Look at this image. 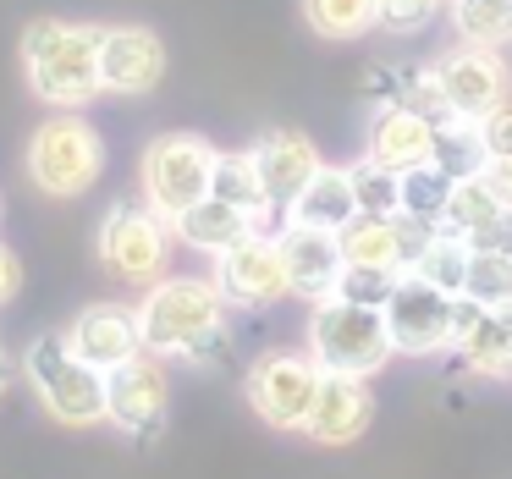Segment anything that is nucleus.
I'll return each mask as SVG.
<instances>
[{
  "instance_id": "f257e3e1",
  "label": "nucleus",
  "mask_w": 512,
  "mask_h": 479,
  "mask_svg": "<svg viewBox=\"0 0 512 479\" xmlns=\"http://www.w3.org/2000/svg\"><path fill=\"white\" fill-rule=\"evenodd\" d=\"M23 72L28 89L56 111H83L100 100V28L94 23H67V17H39L23 28Z\"/></svg>"
},
{
  "instance_id": "f03ea898",
  "label": "nucleus",
  "mask_w": 512,
  "mask_h": 479,
  "mask_svg": "<svg viewBox=\"0 0 512 479\" xmlns=\"http://www.w3.org/2000/svg\"><path fill=\"white\" fill-rule=\"evenodd\" d=\"M138 336L160 358H210L226 342V298L215 276H160L138 303Z\"/></svg>"
},
{
  "instance_id": "7ed1b4c3",
  "label": "nucleus",
  "mask_w": 512,
  "mask_h": 479,
  "mask_svg": "<svg viewBox=\"0 0 512 479\" xmlns=\"http://www.w3.org/2000/svg\"><path fill=\"white\" fill-rule=\"evenodd\" d=\"M397 353L386 331V309L369 303H347V298H325L309 314V358L325 375H358L369 380L386 358Z\"/></svg>"
},
{
  "instance_id": "20e7f679",
  "label": "nucleus",
  "mask_w": 512,
  "mask_h": 479,
  "mask_svg": "<svg viewBox=\"0 0 512 479\" xmlns=\"http://www.w3.org/2000/svg\"><path fill=\"white\" fill-rule=\"evenodd\" d=\"M23 375L56 424H67V430L105 424V375L72 353L67 336H39L23 353Z\"/></svg>"
},
{
  "instance_id": "39448f33",
  "label": "nucleus",
  "mask_w": 512,
  "mask_h": 479,
  "mask_svg": "<svg viewBox=\"0 0 512 479\" xmlns=\"http://www.w3.org/2000/svg\"><path fill=\"white\" fill-rule=\"evenodd\" d=\"M215 160L221 149L199 133H160L138 160V182H144V204L160 210L166 221H177L182 210H193L199 199H210Z\"/></svg>"
},
{
  "instance_id": "423d86ee",
  "label": "nucleus",
  "mask_w": 512,
  "mask_h": 479,
  "mask_svg": "<svg viewBox=\"0 0 512 479\" xmlns=\"http://www.w3.org/2000/svg\"><path fill=\"white\" fill-rule=\"evenodd\" d=\"M105 171V144L83 116H50L28 138V177L50 199H78L100 182Z\"/></svg>"
},
{
  "instance_id": "0eeeda50",
  "label": "nucleus",
  "mask_w": 512,
  "mask_h": 479,
  "mask_svg": "<svg viewBox=\"0 0 512 479\" xmlns=\"http://www.w3.org/2000/svg\"><path fill=\"white\" fill-rule=\"evenodd\" d=\"M100 265L127 287H155L171 259V221L149 204H111L100 221Z\"/></svg>"
},
{
  "instance_id": "6e6552de",
  "label": "nucleus",
  "mask_w": 512,
  "mask_h": 479,
  "mask_svg": "<svg viewBox=\"0 0 512 479\" xmlns=\"http://www.w3.org/2000/svg\"><path fill=\"white\" fill-rule=\"evenodd\" d=\"M386 331H391L397 353H413V358L446 353L457 336V298L430 287L419 270H402L391 298H386Z\"/></svg>"
},
{
  "instance_id": "1a4fd4ad",
  "label": "nucleus",
  "mask_w": 512,
  "mask_h": 479,
  "mask_svg": "<svg viewBox=\"0 0 512 479\" xmlns=\"http://www.w3.org/2000/svg\"><path fill=\"white\" fill-rule=\"evenodd\" d=\"M325 369L303 353H265L248 369V408L270 424V430H303L309 408L320 397Z\"/></svg>"
},
{
  "instance_id": "9d476101",
  "label": "nucleus",
  "mask_w": 512,
  "mask_h": 479,
  "mask_svg": "<svg viewBox=\"0 0 512 479\" xmlns=\"http://www.w3.org/2000/svg\"><path fill=\"white\" fill-rule=\"evenodd\" d=\"M430 83L446 100V111L463 116V122H479L496 105H507V61L485 45H463L457 39V50H446L430 67Z\"/></svg>"
},
{
  "instance_id": "9b49d317",
  "label": "nucleus",
  "mask_w": 512,
  "mask_h": 479,
  "mask_svg": "<svg viewBox=\"0 0 512 479\" xmlns=\"http://www.w3.org/2000/svg\"><path fill=\"white\" fill-rule=\"evenodd\" d=\"M441 232V226L430 221H413V215H353V221L336 232V243H342V259L347 265H369V270H391V276H402V270L419 265V254L430 248V237Z\"/></svg>"
},
{
  "instance_id": "f8f14e48",
  "label": "nucleus",
  "mask_w": 512,
  "mask_h": 479,
  "mask_svg": "<svg viewBox=\"0 0 512 479\" xmlns=\"http://www.w3.org/2000/svg\"><path fill=\"white\" fill-rule=\"evenodd\" d=\"M215 287L237 309H265V303L287 298V265H281V243L265 232L237 237L226 254H215Z\"/></svg>"
},
{
  "instance_id": "ddd939ff",
  "label": "nucleus",
  "mask_w": 512,
  "mask_h": 479,
  "mask_svg": "<svg viewBox=\"0 0 512 479\" xmlns=\"http://www.w3.org/2000/svg\"><path fill=\"white\" fill-rule=\"evenodd\" d=\"M166 402H171V380L160 353H149V347L105 375V419L127 435H155L160 419H166Z\"/></svg>"
},
{
  "instance_id": "4468645a",
  "label": "nucleus",
  "mask_w": 512,
  "mask_h": 479,
  "mask_svg": "<svg viewBox=\"0 0 512 479\" xmlns=\"http://www.w3.org/2000/svg\"><path fill=\"white\" fill-rule=\"evenodd\" d=\"M166 78V45H160L155 28L144 23H116L100 28V89L138 100V94H155Z\"/></svg>"
},
{
  "instance_id": "2eb2a0df",
  "label": "nucleus",
  "mask_w": 512,
  "mask_h": 479,
  "mask_svg": "<svg viewBox=\"0 0 512 479\" xmlns=\"http://www.w3.org/2000/svg\"><path fill=\"white\" fill-rule=\"evenodd\" d=\"M441 232L463 237L468 248H512V210H507V199L496 193L490 171H474V177L452 182Z\"/></svg>"
},
{
  "instance_id": "dca6fc26",
  "label": "nucleus",
  "mask_w": 512,
  "mask_h": 479,
  "mask_svg": "<svg viewBox=\"0 0 512 479\" xmlns=\"http://www.w3.org/2000/svg\"><path fill=\"white\" fill-rule=\"evenodd\" d=\"M67 347L83 358V364H94L100 375H111V369H122L127 358L144 353V336H138V314L122 309V303H89V309L78 314V320L67 325Z\"/></svg>"
},
{
  "instance_id": "f3484780",
  "label": "nucleus",
  "mask_w": 512,
  "mask_h": 479,
  "mask_svg": "<svg viewBox=\"0 0 512 479\" xmlns=\"http://www.w3.org/2000/svg\"><path fill=\"white\" fill-rule=\"evenodd\" d=\"M276 243H281V265H287V287L298 292V298H309V303L336 298V281H342V270H347L336 232L287 221V232H281Z\"/></svg>"
},
{
  "instance_id": "a211bd4d",
  "label": "nucleus",
  "mask_w": 512,
  "mask_h": 479,
  "mask_svg": "<svg viewBox=\"0 0 512 479\" xmlns=\"http://www.w3.org/2000/svg\"><path fill=\"white\" fill-rule=\"evenodd\" d=\"M248 155H254L265 199L276 204V210H292V199H298V193L309 188V177L325 166L320 149L309 144V133H298V127H270V133H259V144L248 149Z\"/></svg>"
},
{
  "instance_id": "6ab92c4d",
  "label": "nucleus",
  "mask_w": 512,
  "mask_h": 479,
  "mask_svg": "<svg viewBox=\"0 0 512 479\" xmlns=\"http://www.w3.org/2000/svg\"><path fill=\"white\" fill-rule=\"evenodd\" d=\"M369 419H375V397H369L364 380L358 375H325L303 435L320 441V446H347V441H358V435L369 430Z\"/></svg>"
},
{
  "instance_id": "aec40b11",
  "label": "nucleus",
  "mask_w": 512,
  "mask_h": 479,
  "mask_svg": "<svg viewBox=\"0 0 512 479\" xmlns=\"http://www.w3.org/2000/svg\"><path fill=\"white\" fill-rule=\"evenodd\" d=\"M452 347L474 375H512V303L485 309V303L457 298V336Z\"/></svg>"
},
{
  "instance_id": "412c9836",
  "label": "nucleus",
  "mask_w": 512,
  "mask_h": 479,
  "mask_svg": "<svg viewBox=\"0 0 512 479\" xmlns=\"http://www.w3.org/2000/svg\"><path fill=\"white\" fill-rule=\"evenodd\" d=\"M369 160L391 171H413L435 160V122L419 111V105H391L380 111L375 133H369Z\"/></svg>"
},
{
  "instance_id": "4be33fe9",
  "label": "nucleus",
  "mask_w": 512,
  "mask_h": 479,
  "mask_svg": "<svg viewBox=\"0 0 512 479\" xmlns=\"http://www.w3.org/2000/svg\"><path fill=\"white\" fill-rule=\"evenodd\" d=\"M358 215V193H353V171L347 166H320L309 177V188L292 199L287 221L298 226H320V232H342Z\"/></svg>"
},
{
  "instance_id": "5701e85b",
  "label": "nucleus",
  "mask_w": 512,
  "mask_h": 479,
  "mask_svg": "<svg viewBox=\"0 0 512 479\" xmlns=\"http://www.w3.org/2000/svg\"><path fill=\"white\" fill-rule=\"evenodd\" d=\"M171 232H177L188 248H199V254H226L237 237L254 232V221H248L237 204H226V199H215V193H210V199H199L193 210H182L177 221H171Z\"/></svg>"
},
{
  "instance_id": "b1692460",
  "label": "nucleus",
  "mask_w": 512,
  "mask_h": 479,
  "mask_svg": "<svg viewBox=\"0 0 512 479\" xmlns=\"http://www.w3.org/2000/svg\"><path fill=\"white\" fill-rule=\"evenodd\" d=\"M210 193H215V199H226V204H237V210L254 221V232H265L270 215H281L276 204L265 199V182H259V171H254V155H221V160H215Z\"/></svg>"
},
{
  "instance_id": "393cba45",
  "label": "nucleus",
  "mask_w": 512,
  "mask_h": 479,
  "mask_svg": "<svg viewBox=\"0 0 512 479\" xmlns=\"http://www.w3.org/2000/svg\"><path fill=\"white\" fill-rule=\"evenodd\" d=\"M452 28L463 45H512V0H452Z\"/></svg>"
},
{
  "instance_id": "a878e982",
  "label": "nucleus",
  "mask_w": 512,
  "mask_h": 479,
  "mask_svg": "<svg viewBox=\"0 0 512 479\" xmlns=\"http://www.w3.org/2000/svg\"><path fill=\"white\" fill-rule=\"evenodd\" d=\"M463 298L485 303V309H507L512 303V248H474L468 254Z\"/></svg>"
},
{
  "instance_id": "bb28decb",
  "label": "nucleus",
  "mask_w": 512,
  "mask_h": 479,
  "mask_svg": "<svg viewBox=\"0 0 512 479\" xmlns=\"http://www.w3.org/2000/svg\"><path fill=\"white\" fill-rule=\"evenodd\" d=\"M303 23L320 39H358L375 28V0H303Z\"/></svg>"
},
{
  "instance_id": "cd10ccee",
  "label": "nucleus",
  "mask_w": 512,
  "mask_h": 479,
  "mask_svg": "<svg viewBox=\"0 0 512 479\" xmlns=\"http://www.w3.org/2000/svg\"><path fill=\"white\" fill-rule=\"evenodd\" d=\"M435 166L446 171L452 182H463V177H474V171H485L490 160H485V149H479V133H474V122H441L435 127Z\"/></svg>"
},
{
  "instance_id": "c85d7f7f",
  "label": "nucleus",
  "mask_w": 512,
  "mask_h": 479,
  "mask_svg": "<svg viewBox=\"0 0 512 479\" xmlns=\"http://www.w3.org/2000/svg\"><path fill=\"white\" fill-rule=\"evenodd\" d=\"M446 199H452V177H446L441 166H413V171H402V215H413V221H430V226H441V215H446Z\"/></svg>"
},
{
  "instance_id": "c756f323",
  "label": "nucleus",
  "mask_w": 512,
  "mask_h": 479,
  "mask_svg": "<svg viewBox=\"0 0 512 479\" xmlns=\"http://www.w3.org/2000/svg\"><path fill=\"white\" fill-rule=\"evenodd\" d=\"M468 254L474 248L463 243V237H452V232H435L430 237V248L419 254V276L430 281V287H441V292H452V298H463V276H468Z\"/></svg>"
},
{
  "instance_id": "7c9ffc66",
  "label": "nucleus",
  "mask_w": 512,
  "mask_h": 479,
  "mask_svg": "<svg viewBox=\"0 0 512 479\" xmlns=\"http://www.w3.org/2000/svg\"><path fill=\"white\" fill-rule=\"evenodd\" d=\"M353 171V193H358V215H397L402 210V171L380 166V160H358Z\"/></svg>"
},
{
  "instance_id": "2f4dec72",
  "label": "nucleus",
  "mask_w": 512,
  "mask_h": 479,
  "mask_svg": "<svg viewBox=\"0 0 512 479\" xmlns=\"http://www.w3.org/2000/svg\"><path fill=\"white\" fill-rule=\"evenodd\" d=\"M391 287H397V276H391V270L347 265V270H342V281H336V298H347V303H369V309H386Z\"/></svg>"
},
{
  "instance_id": "473e14b6",
  "label": "nucleus",
  "mask_w": 512,
  "mask_h": 479,
  "mask_svg": "<svg viewBox=\"0 0 512 479\" xmlns=\"http://www.w3.org/2000/svg\"><path fill=\"white\" fill-rule=\"evenodd\" d=\"M474 133H479V149H485L490 166H496V160H512V100L496 105L490 116H479Z\"/></svg>"
},
{
  "instance_id": "72a5a7b5",
  "label": "nucleus",
  "mask_w": 512,
  "mask_h": 479,
  "mask_svg": "<svg viewBox=\"0 0 512 479\" xmlns=\"http://www.w3.org/2000/svg\"><path fill=\"white\" fill-rule=\"evenodd\" d=\"M441 0H375V23L380 28H397V34H413L435 17Z\"/></svg>"
},
{
  "instance_id": "f704fd0d",
  "label": "nucleus",
  "mask_w": 512,
  "mask_h": 479,
  "mask_svg": "<svg viewBox=\"0 0 512 479\" xmlns=\"http://www.w3.org/2000/svg\"><path fill=\"white\" fill-rule=\"evenodd\" d=\"M17 292H23V259H17L6 243H0V309H6Z\"/></svg>"
},
{
  "instance_id": "c9c22d12",
  "label": "nucleus",
  "mask_w": 512,
  "mask_h": 479,
  "mask_svg": "<svg viewBox=\"0 0 512 479\" xmlns=\"http://www.w3.org/2000/svg\"><path fill=\"white\" fill-rule=\"evenodd\" d=\"M490 171V182H496V193L507 199V210H512V160H496V166H485Z\"/></svg>"
},
{
  "instance_id": "e433bc0d",
  "label": "nucleus",
  "mask_w": 512,
  "mask_h": 479,
  "mask_svg": "<svg viewBox=\"0 0 512 479\" xmlns=\"http://www.w3.org/2000/svg\"><path fill=\"white\" fill-rule=\"evenodd\" d=\"M12 386V358H6V347H0V391Z\"/></svg>"
}]
</instances>
